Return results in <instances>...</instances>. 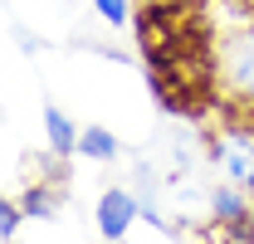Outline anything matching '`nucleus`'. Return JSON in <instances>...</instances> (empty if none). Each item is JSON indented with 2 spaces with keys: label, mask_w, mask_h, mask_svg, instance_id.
Returning a JSON list of instances; mask_svg holds the SVG:
<instances>
[{
  "label": "nucleus",
  "mask_w": 254,
  "mask_h": 244,
  "mask_svg": "<svg viewBox=\"0 0 254 244\" xmlns=\"http://www.w3.org/2000/svg\"><path fill=\"white\" fill-rule=\"evenodd\" d=\"M137 215H142L137 195H132V190H123V185H108V190L98 195V205H93V220H98L103 244H123L127 230L137 225Z\"/></svg>",
  "instance_id": "nucleus-1"
},
{
  "label": "nucleus",
  "mask_w": 254,
  "mask_h": 244,
  "mask_svg": "<svg viewBox=\"0 0 254 244\" xmlns=\"http://www.w3.org/2000/svg\"><path fill=\"white\" fill-rule=\"evenodd\" d=\"M210 215L220 220L235 240H245V244L254 240V220H250V205H245V190H235V185L210 190Z\"/></svg>",
  "instance_id": "nucleus-2"
},
{
  "label": "nucleus",
  "mask_w": 254,
  "mask_h": 244,
  "mask_svg": "<svg viewBox=\"0 0 254 244\" xmlns=\"http://www.w3.org/2000/svg\"><path fill=\"white\" fill-rule=\"evenodd\" d=\"M78 132L83 127H73V118L64 113V108H44V137H49V152L59 156V161H68V156H78Z\"/></svg>",
  "instance_id": "nucleus-3"
},
{
  "label": "nucleus",
  "mask_w": 254,
  "mask_h": 244,
  "mask_svg": "<svg viewBox=\"0 0 254 244\" xmlns=\"http://www.w3.org/2000/svg\"><path fill=\"white\" fill-rule=\"evenodd\" d=\"M225 78H230V88H240L254 103V34H245V39L230 44V54H225Z\"/></svg>",
  "instance_id": "nucleus-4"
},
{
  "label": "nucleus",
  "mask_w": 254,
  "mask_h": 244,
  "mask_svg": "<svg viewBox=\"0 0 254 244\" xmlns=\"http://www.w3.org/2000/svg\"><path fill=\"white\" fill-rule=\"evenodd\" d=\"M118 152H123V142H118L103 122H88V127L78 132V156H88V161H113Z\"/></svg>",
  "instance_id": "nucleus-5"
},
{
  "label": "nucleus",
  "mask_w": 254,
  "mask_h": 244,
  "mask_svg": "<svg viewBox=\"0 0 254 244\" xmlns=\"http://www.w3.org/2000/svg\"><path fill=\"white\" fill-rule=\"evenodd\" d=\"M20 210L30 215V220H54V215H59L54 185H25V190H20Z\"/></svg>",
  "instance_id": "nucleus-6"
},
{
  "label": "nucleus",
  "mask_w": 254,
  "mask_h": 244,
  "mask_svg": "<svg viewBox=\"0 0 254 244\" xmlns=\"http://www.w3.org/2000/svg\"><path fill=\"white\" fill-rule=\"evenodd\" d=\"M20 220H25L20 200H10V195L0 190V244H10L15 235H20Z\"/></svg>",
  "instance_id": "nucleus-7"
},
{
  "label": "nucleus",
  "mask_w": 254,
  "mask_h": 244,
  "mask_svg": "<svg viewBox=\"0 0 254 244\" xmlns=\"http://www.w3.org/2000/svg\"><path fill=\"white\" fill-rule=\"evenodd\" d=\"M93 10L108 20V25H118V30H123L127 15H132V10H127V0H93Z\"/></svg>",
  "instance_id": "nucleus-8"
}]
</instances>
